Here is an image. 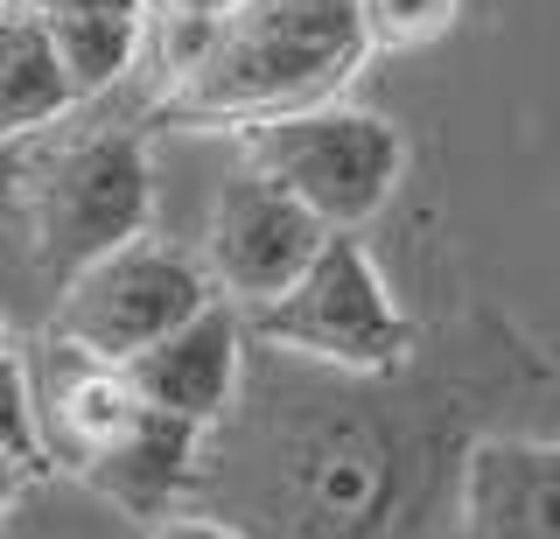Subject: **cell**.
<instances>
[{"label":"cell","mask_w":560,"mask_h":539,"mask_svg":"<svg viewBox=\"0 0 560 539\" xmlns=\"http://www.w3.org/2000/svg\"><path fill=\"white\" fill-rule=\"evenodd\" d=\"M22 358H28L35 421H43V442H49V469L84 477V469H92L105 448L127 442L140 427V413H148V399L133 392L127 364H105L92 351H78L57 329H43Z\"/></svg>","instance_id":"cell-8"},{"label":"cell","mask_w":560,"mask_h":539,"mask_svg":"<svg viewBox=\"0 0 560 539\" xmlns=\"http://www.w3.org/2000/svg\"><path fill=\"white\" fill-rule=\"evenodd\" d=\"M210 302H218V288H210L203 259H189L183 246H162V238L140 232L127 246L98 253L92 267H78L70 281H57L49 329L105 364H127Z\"/></svg>","instance_id":"cell-5"},{"label":"cell","mask_w":560,"mask_h":539,"mask_svg":"<svg viewBox=\"0 0 560 539\" xmlns=\"http://www.w3.org/2000/svg\"><path fill=\"white\" fill-rule=\"evenodd\" d=\"M393 504V456L364 421H302L273 442L280 539H372Z\"/></svg>","instance_id":"cell-6"},{"label":"cell","mask_w":560,"mask_h":539,"mask_svg":"<svg viewBox=\"0 0 560 539\" xmlns=\"http://www.w3.org/2000/svg\"><path fill=\"white\" fill-rule=\"evenodd\" d=\"M28 232L49 281H70L98 253L127 246L154 218V162L133 127H92L70 141H35L28 176Z\"/></svg>","instance_id":"cell-2"},{"label":"cell","mask_w":560,"mask_h":539,"mask_svg":"<svg viewBox=\"0 0 560 539\" xmlns=\"http://www.w3.org/2000/svg\"><path fill=\"white\" fill-rule=\"evenodd\" d=\"M8 343H14V337H8V316H0V351H8Z\"/></svg>","instance_id":"cell-19"},{"label":"cell","mask_w":560,"mask_h":539,"mask_svg":"<svg viewBox=\"0 0 560 539\" xmlns=\"http://www.w3.org/2000/svg\"><path fill=\"white\" fill-rule=\"evenodd\" d=\"M329 224L308 211L302 197H288L267 168L238 162L210 197V232H203V273L232 308H267L280 302L302 273L315 267Z\"/></svg>","instance_id":"cell-7"},{"label":"cell","mask_w":560,"mask_h":539,"mask_svg":"<svg viewBox=\"0 0 560 539\" xmlns=\"http://www.w3.org/2000/svg\"><path fill=\"white\" fill-rule=\"evenodd\" d=\"M28 176H35V141H0V224L28 211Z\"/></svg>","instance_id":"cell-16"},{"label":"cell","mask_w":560,"mask_h":539,"mask_svg":"<svg viewBox=\"0 0 560 539\" xmlns=\"http://www.w3.org/2000/svg\"><path fill=\"white\" fill-rule=\"evenodd\" d=\"M148 539H253V532L224 526V518H203V512H168L148 526Z\"/></svg>","instance_id":"cell-17"},{"label":"cell","mask_w":560,"mask_h":539,"mask_svg":"<svg viewBox=\"0 0 560 539\" xmlns=\"http://www.w3.org/2000/svg\"><path fill=\"white\" fill-rule=\"evenodd\" d=\"M245 329L259 343H273L280 358H308L350 378H385L413 358V323L393 302V281L378 273V259L358 232H329L315 267L280 302L253 308Z\"/></svg>","instance_id":"cell-3"},{"label":"cell","mask_w":560,"mask_h":539,"mask_svg":"<svg viewBox=\"0 0 560 539\" xmlns=\"http://www.w3.org/2000/svg\"><path fill=\"white\" fill-rule=\"evenodd\" d=\"M197 462H203V427L148 407L140 427L119 448H105L78 483L98 491L105 504H119V512H133V518H168L183 504V491L197 483Z\"/></svg>","instance_id":"cell-11"},{"label":"cell","mask_w":560,"mask_h":539,"mask_svg":"<svg viewBox=\"0 0 560 539\" xmlns=\"http://www.w3.org/2000/svg\"><path fill=\"white\" fill-rule=\"evenodd\" d=\"M245 162L267 168L288 197H302L329 232H364L393 203V189L407 183V133L372 106L323 98L308 113L253 127Z\"/></svg>","instance_id":"cell-4"},{"label":"cell","mask_w":560,"mask_h":539,"mask_svg":"<svg viewBox=\"0 0 560 539\" xmlns=\"http://www.w3.org/2000/svg\"><path fill=\"white\" fill-rule=\"evenodd\" d=\"M127 378L148 407L175 413V421H197V427H218L238 407V386H245V308H232L218 294L183 329H168L162 343L127 358Z\"/></svg>","instance_id":"cell-9"},{"label":"cell","mask_w":560,"mask_h":539,"mask_svg":"<svg viewBox=\"0 0 560 539\" xmlns=\"http://www.w3.org/2000/svg\"><path fill=\"white\" fill-rule=\"evenodd\" d=\"M78 113L49 22L28 0H0V141H43Z\"/></svg>","instance_id":"cell-12"},{"label":"cell","mask_w":560,"mask_h":539,"mask_svg":"<svg viewBox=\"0 0 560 539\" xmlns=\"http://www.w3.org/2000/svg\"><path fill=\"white\" fill-rule=\"evenodd\" d=\"M463 0H364V28L372 49H420L434 36H448Z\"/></svg>","instance_id":"cell-15"},{"label":"cell","mask_w":560,"mask_h":539,"mask_svg":"<svg viewBox=\"0 0 560 539\" xmlns=\"http://www.w3.org/2000/svg\"><path fill=\"white\" fill-rule=\"evenodd\" d=\"M0 448H8L14 462L28 469H49V442H43V421H35V392H28V358L14 351H0Z\"/></svg>","instance_id":"cell-14"},{"label":"cell","mask_w":560,"mask_h":539,"mask_svg":"<svg viewBox=\"0 0 560 539\" xmlns=\"http://www.w3.org/2000/svg\"><path fill=\"white\" fill-rule=\"evenodd\" d=\"M43 22H49V36H57V57L70 71L78 106H92V98H105L133 71L154 14H43Z\"/></svg>","instance_id":"cell-13"},{"label":"cell","mask_w":560,"mask_h":539,"mask_svg":"<svg viewBox=\"0 0 560 539\" xmlns=\"http://www.w3.org/2000/svg\"><path fill=\"white\" fill-rule=\"evenodd\" d=\"M22 483H28V469L0 448V526H8V512H14V497H22Z\"/></svg>","instance_id":"cell-18"},{"label":"cell","mask_w":560,"mask_h":539,"mask_svg":"<svg viewBox=\"0 0 560 539\" xmlns=\"http://www.w3.org/2000/svg\"><path fill=\"white\" fill-rule=\"evenodd\" d=\"M455 539H560V442H477L463 456Z\"/></svg>","instance_id":"cell-10"},{"label":"cell","mask_w":560,"mask_h":539,"mask_svg":"<svg viewBox=\"0 0 560 539\" xmlns=\"http://www.w3.org/2000/svg\"><path fill=\"white\" fill-rule=\"evenodd\" d=\"M372 57L364 0H232L183 63L154 119L189 133H253L337 98Z\"/></svg>","instance_id":"cell-1"}]
</instances>
